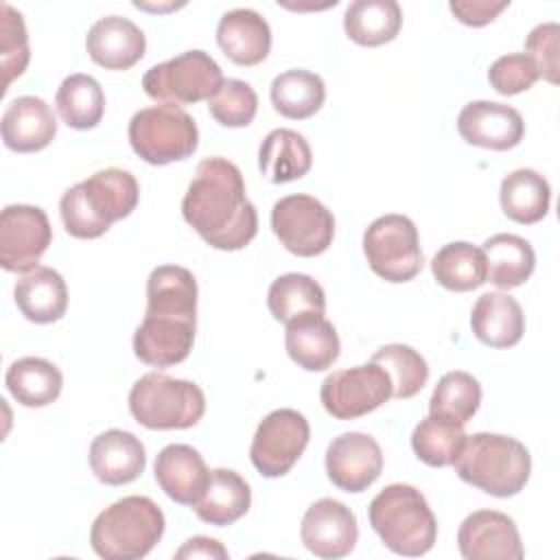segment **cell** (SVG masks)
Returning <instances> with one entry per match:
<instances>
[{
    "instance_id": "39",
    "label": "cell",
    "mask_w": 560,
    "mask_h": 560,
    "mask_svg": "<svg viewBox=\"0 0 560 560\" xmlns=\"http://www.w3.org/2000/svg\"><path fill=\"white\" fill-rule=\"evenodd\" d=\"M466 440L464 427L440 416H427L411 433V448L420 462L433 468H444L455 462Z\"/></svg>"
},
{
    "instance_id": "45",
    "label": "cell",
    "mask_w": 560,
    "mask_h": 560,
    "mask_svg": "<svg viewBox=\"0 0 560 560\" xmlns=\"http://www.w3.org/2000/svg\"><path fill=\"white\" fill-rule=\"evenodd\" d=\"M510 2H490V0H453L448 4L451 13L466 26H486L490 24Z\"/></svg>"
},
{
    "instance_id": "9",
    "label": "cell",
    "mask_w": 560,
    "mask_h": 560,
    "mask_svg": "<svg viewBox=\"0 0 560 560\" xmlns=\"http://www.w3.org/2000/svg\"><path fill=\"white\" fill-rule=\"evenodd\" d=\"M370 269L387 282H409L424 265L416 223L405 214H383L363 232Z\"/></svg>"
},
{
    "instance_id": "33",
    "label": "cell",
    "mask_w": 560,
    "mask_h": 560,
    "mask_svg": "<svg viewBox=\"0 0 560 560\" xmlns=\"http://www.w3.org/2000/svg\"><path fill=\"white\" fill-rule=\"evenodd\" d=\"M273 109L291 120H304L317 114L326 98L324 79L311 70H287L271 81Z\"/></svg>"
},
{
    "instance_id": "25",
    "label": "cell",
    "mask_w": 560,
    "mask_h": 560,
    "mask_svg": "<svg viewBox=\"0 0 560 560\" xmlns=\"http://www.w3.org/2000/svg\"><path fill=\"white\" fill-rule=\"evenodd\" d=\"M470 328L490 348H512L525 332V315L512 295L490 291L477 298L470 311Z\"/></svg>"
},
{
    "instance_id": "34",
    "label": "cell",
    "mask_w": 560,
    "mask_h": 560,
    "mask_svg": "<svg viewBox=\"0 0 560 560\" xmlns=\"http://www.w3.org/2000/svg\"><path fill=\"white\" fill-rule=\"evenodd\" d=\"M147 311L197 317V280L179 265H160L147 280Z\"/></svg>"
},
{
    "instance_id": "42",
    "label": "cell",
    "mask_w": 560,
    "mask_h": 560,
    "mask_svg": "<svg viewBox=\"0 0 560 560\" xmlns=\"http://www.w3.org/2000/svg\"><path fill=\"white\" fill-rule=\"evenodd\" d=\"M210 116L223 127H247L258 112L254 88L241 79H225L208 101Z\"/></svg>"
},
{
    "instance_id": "38",
    "label": "cell",
    "mask_w": 560,
    "mask_h": 560,
    "mask_svg": "<svg viewBox=\"0 0 560 560\" xmlns=\"http://www.w3.org/2000/svg\"><path fill=\"white\" fill-rule=\"evenodd\" d=\"M481 405V385L479 381L462 370L446 372L429 400V413L444 420L466 424Z\"/></svg>"
},
{
    "instance_id": "43",
    "label": "cell",
    "mask_w": 560,
    "mask_h": 560,
    "mask_svg": "<svg viewBox=\"0 0 560 560\" xmlns=\"http://www.w3.org/2000/svg\"><path fill=\"white\" fill-rule=\"evenodd\" d=\"M538 70L525 52H510L499 57L490 70L488 81L501 96H514L527 92L538 81Z\"/></svg>"
},
{
    "instance_id": "4",
    "label": "cell",
    "mask_w": 560,
    "mask_h": 560,
    "mask_svg": "<svg viewBox=\"0 0 560 560\" xmlns=\"http://www.w3.org/2000/svg\"><path fill=\"white\" fill-rule=\"evenodd\" d=\"M370 525L383 545L407 558L431 551L438 538V521L424 494L409 483L385 486L368 508Z\"/></svg>"
},
{
    "instance_id": "37",
    "label": "cell",
    "mask_w": 560,
    "mask_h": 560,
    "mask_svg": "<svg viewBox=\"0 0 560 560\" xmlns=\"http://www.w3.org/2000/svg\"><path fill=\"white\" fill-rule=\"evenodd\" d=\"M267 306L273 319L289 324L295 317L315 313L324 315L326 295L317 280L306 273L278 276L267 293Z\"/></svg>"
},
{
    "instance_id": "18",
    "label": "cell",
    "mask_w": 560,
    "mask_h": 560,
    "mask_svg": "<svg viewBox=\"0 0 560 560\" xmlns=\"http://www.w3.org/2000/svg\"><path fill=\"white\" fill-rule=\"evenodd\" d=\"M457 131L472 147L508 151L523 140L525 122L512 105L470 101L457 116Z\"/></svg>"
},
{
    "instance_id": "26",
    "label": "cell",
    "mask_w": 560,
    "mask_h": 560,
    "mask_svg": "<svg viewBox=\"0 0 560 560\" xmlns=\"http://www.w3.org/2000/svg\"><path fill=\"white\" fill-rule=\"evenodd\" d=\"M20 313L35 324H52L66 315L68 287L59 271L37 265L26 271L13 289Z\"/></svg>"
},
{
    "instance_id": "5",
    "label": "cell",
    "mask_w": 560,
    "mask_h": 560,
    "mask_svg": "<svg viewBox=\"0 0 560 560\" xmlns=\"http://www.w3.org/2000/svg\"><path fill=\"white\" fill-rule=\"evenodd\" d=\"M164 525L155 501L140 494L122 497L94 518L90 545L105 560H138L160 542Z\"/></svg>"
},
{
    "instance_id": "46",
    "label": "cell",
    "mask_w": 560,
    "mask_h": 560,
    "mask_svg": "<svg viewBox=\"0 0 560 560\" xmlns=\"http://www.w3.org/2000/svg\"><path fill=\"white\" fill-rule=\"evenodd\" d=\"M175 558H217V560H225L228 558V549L214 540V538H208V536H192L188 538L177 551H175Z\"/></svg>"
},
{
    "instance_id": "24",
    "label": "cell",
    "mask_w": 560,
    "mask_h": 560,
    "mask_svg": "<svg viewBox=\"0 0 560 560\" xmlns=\"http://www.w3.org/2000/svg\"><path fill=\"white\" fill-rule=\"evenodd\" d=\"M284 348L291 361L306 372H324L339 359V337L324 315H302L287 324Z\"/></svg>"
},
{
    "instance_id": "20",
    "label": "cell",
    "mask_w": 560,
    "mask_h": 560,
    "mask_svg": "<svg viewBox=\"0 0 560 560\" xmlns=\"http://www.w3.org/2000/svg\"><path fill=\"white\" fill-rule=\"evenodd\" d=\"M88 459L94 477L107 486L131 483L147 466L144 444L122 429H109L96 435L90 444Z\"/></svg>"
},
{
    "instance_id": "31",
    "label": "cell",
    "mask_w": 560,
    "mask_h": 560,
    "mask_svg": "<svg viewBox=\"0 0 560 560\" xmlns=\"http://www.w3.org/2000/svg\"><path fill=\"white\" fill-rule=\"evenodd\" d=\"M402 26L400 4L394 0H354L343 13V31L359 46H383Z\"/></svg>"
},
{
    "instance_id": "19",
    "label": "cell",
    "mask_w": 560,
    "mask_h": 560,
    "mask_svg": "<svg viewBox=\"0 0 560 560\" xmlns=\"http://www.w3.org/2000/svg\"><path fill=\"white\" fill-rule=\"evenodd\" d=\"M85 50L90 59L105 70H129L144 57L147 39L131 20L107 15L90 26Z\"/></svg>"
},
{
    "instance_id": "22",
    "label": "cell",
    "mask_w": 560,
    "mask_h": 560,
    "mask_svg": "<svg viewBox=\"0 0 560 560\" xmlns=\"http://www.w3.org/2000/svg\"><path fill=\"white\" fill-rule=\"evenodd\" d=\"M0 131L7 149L15 153H35L52 142L57 118L50 105L39 96H18L7 105Z\"/></svg>"
},
{
    "instance_id": "27",
    "label": "cell",
    "mask_w": 560,
    "mask_h": 560,
    "mask_svg": "<svg viewBox=\"0 0 560 560\" xmlns=\"http://www.w3.org/2000/svg\"><path fill=\"white\" fill-rule=\"evenodd\" d=\"M249 505V483L236 470L214 468L210 470V479L201 499L195 503V514L208 525L225 527L245 516Z\"/></svg>"
},
{
    "instance_id": "11",
    "label": "cell",
    "mask_w": 560,
    "mask_h": 560,
    "mask_svg": "<svg viewBox=\"0 0 560 560\" xmlns=\"http://www.w3.org/2000/svg\"><path fill=\"white\" fill-rule=\"evenodd\" d=\"M392 378L374 361L337 370L319 387L324 409L337 420H357L392 398Z\"/></svg>"
},
{
    "instance_id": "36",
    "label": "cell",
    "mask_w": 560,
    "mask_h": 560,
    "mask_svg": "<svg viewBox=\"0 0 560 560\" xmlns=\"http://www.w3.org/2000/svg\"><path fill=\"white\" fill-rule=\"evenodd\" d=\"M55 105L68 127L85 131L101 122L105 114V94L94 77L77 72L61 81L55 94Z\"/></svg>"
},
{
    "instance_id": "32",
    "label": "cell",
    "mask_w": 560,
    "mask_h": 560,
    "mask_svg": "<svg viewBox=\"0 0 560 560\" xmlns=\"http://www.w3.org/2000/svg\"><path fill=\"white\" fill-rule=\"evenodd\" d=\"M4 383L20 405L46 407L59 398L63 376L55 363L42 357H22L9 365Z\"/></svg>"
},
{
    "instance_id": "2",
    "label": "cell",
    "mask_w": 560,
    "mask_h": 560,
    "mask_svg": "<svg viewBox=\"0 0 560 560\" xmlns=\"http://www.w3.org/2000/svg\"><path fill=\"white\" fill-rule=\"evenodd\" d=\"M136 177L122 168H103L61 195L59 214L74 238H98L112 223L127 219L138 206Z\"/></svg>"
},
{
    "instance_id": "30",
    "label": "cell",
    "mask_w": 560,
    "mask_h": 560,
    "mask_svg": "<svg viewBox=\"0 0 560 560\" xmlns=\"http://www.w3.org/2000/svg\"><path fill=\"white\" fill-rule=\"evenodd\" d=\"M488 278L497 289H516L529 280L536 267V254L529 241L516 234H494L483 247Z\"/></svg>"
},
{
    "instance_id": "10",
    "label": "cell",
    "mask_w": 560,
    "mask_h": 560,
    "mask_svg": "<svg viewBox=\"0 0 560 560\" xmlns=\"http://www.w3.org/2000/svg\"><path fill=\"white\" fill-rule=\"evenodd\" d=\"M271 230L287 252L313 258L332 245L335 217L311 195H287L271 208Z\"/></svg>"
},
{
    "instance_id": "1",
    "label": "cell",
    "mask_w": 560,
    "mask_h": 560,
    "mask_svg": "<svg viewBox=\"0 0 560 560\" xmlns=\"http://www.w3.org/2000/svg\"><path fill=\"white\" fill-rule=\"evenodd\" d=\"M186 223L214 249L236 252L258 232V212L245 195L236 164L225 158H206L182 199Z\"/></svg>"
},
{
    "instance_id": "13",
    "label": "cell",
    "mask_w": 560,
    "mask_h": 560,
    "mask_svg": "<svg viewBox=\"0 0 560 560\" xmlns=\"http://www.w3.org/2000/svg\"><path fill=\"white\" fill-rule=\"evenodd\" d=\"M52 243V228L37 206L13 203L0 214V265L4 271H31Z\"/></svg>"
},
{
    "instance_id": "8",
    "label": "cell",
    "mask_w": 560,
    "mask_h": 560,
    "mask_svg": "<svg viewBox=\"0 0 560 560\" xmlns=\"http://www.w3.org/2000/svg\"><path fill=\"white\" fill-rule=\"evenodd\" d=\"M221 66L203 50H186L168 61L151 66L142 77L147 96L162 105H190L210 101L223 83Z\"/></svg>"
},
{
    "instance_id": "29",
    "label": "cell",
    "mask_w": 560,
    "mask_h": 560,
    "mask_svg": "<svg viewBox=\"0 0 560 560\" xmlns=\"http://www.w3.org/2000/svg\"><path fill=\"white\" fill-rule=\"evenodd\" d=\"M501 210L508 219L521 225H534L549 212V182L534 168H516L503 177L499 188Z\"/></svg>"
},
{
    "instance_id": "17",
    "label": "cell",
    "mask_w": 560,
    "mask_h": 560,
    "mask_svg": "<svg viewBox=\"0 0 560 560\" xmlns=\"http://www.w3.org/2000/svg\"><path fill=\"white\" fill-rule=\"evenodd\" d=\"M457 547L466 560H521L525 556L516 523L497 510L468 514L459 525Z\"/></svg>"
},
{
    "instance_id": "23",
    "label": "cell",
    "mask_w": 560,
    "mask_h": 560,
    "mask_svg": "<svg viewBox=\"0 0 560 560\" xmlns=\"http://www.w3.org/2000/svg\"><path fill=\"white\" fill-rule=\"evenodd\" d=\"M217 44L236 66H258L271 50V28L254 9H232L217 24Z\"/></svg>"
},
{
    "instance_id": "21",
    "label": "cell",
    "mask_w": 560,
    "mask_h": 560,
    "mask_svg": "<svg viewBox=\"0 0 560 560\" xmlns=\"http://www.w3.org/2000/svg\"><path fill=\"white\" fill-rule=\"evenodd\" d=\"M153 475L168 499L190 508L201 499L210 479L203 457L188 444L164 446L155 457Z\"/></svg>"
},
{
    "instance_id": "40",
    "label": "cell",
    "mask_w": 560,
    "mask_h": 560,
    "mask_svg": "<svg viewBox=\"0 0 560 560\" xmlns=\"http://www.w3.org/2000/svg\"><path fill=\"white\" fill-rule=\"evenodd\" d=\"M392 378V398H413L429 381V365L424 357L405 343H387L378 348L372 359Z\"/></svg>"
},
{
    "instance_id": "35",
    "label": "cell",
    "mask_w": 560,
    "mask_h": 560,
    "mask_svg": "<svg viewBox=\"0 0 560 560\" xmlns=\"http://www.w3.org/2000/svg\"><path fill=\"white\" fill-rule=\"evenodd\" d=\"M431 271L440 287L457 293L472 291L488 282L486 256L481 247H475L466 241H455L438 249L431 260Z\"/></svg>"
},
{
    "instance_id": "16",
    "label": "cell",
    "mask_w": 560,
    "mask_h": 560,
    "mask_svg": "<svg viewBox=\"0 0 560 560\" xmlns=\"http://www.w3.org/2000/svg\"><path fill=\"white\" fill-rule=\"evenodd\" d=\"M300 536L313 556L324 560L343 558L359 538L357 516L337 499H319L304 512Z\"/></svg>"
},
{
    "instance_id": "41",
    "label": "cell",
    "mask_w": 560,
    "mask_h": 560,
    "mask_svg": "<svg viewBox=\"0 0 560 560\" xmlns=\"http://www.w3.org/2000/svg\"><path fill=\"white\" fill-rule=\"evenodd\" d=\"M28 35L22 20V13L11 4H0V63H2V92L9 90L11 81L20 77L28 66Z\"/></svg>"
},
{
    "instance_id": "12",
    "label": "cell",
    "mask_w": 560,
    "mask_h": 560,
    "mask_svg": "<svg viewBox=\"0 0 560 560\" xmlns=\"http://www.w3.org/2000/svg\"><path fill=\"white\" fill-rule=\"evenodd\" d=\"M308 438L311 427L300 411L276 409L260 420L252 440L249 459L262 477H282L302 457Z\"/></svg>"
},
{
    "instance_id": "7",
    "label": "cell",
    "mask_w": 560,
    "mask_h": 560,
    "mask_svg": "<svg viewBox=\"0 0 560 560\" xmlns=\"http://www.w3.org/2000/svg\"><path fill=\"white\" fill-rule=\"evenodd\" d=\"M127 136L133 153L153 166L188 160L199 144L197 122L177 105H153L136 112Z\"/></svg>"
},
{
    "instance_id": "14",
    "label": "cell",
    "mask_w": 560,
    "mask_h": 560,
    "mask_svg": "<svg viewBox=\"0 0 560 560\" xmlns=\"http://www.w3.org/2000/svg\"><path fill=\"white\" fill-rule=\"evenodd\" d=\"M197 317L175 313H144L133 332L136 357L151 368H171L182 363L195 343Z\"/></svg>"
},
{
    "instance_id": "6",
    "label": "cell",
    "mask_w": 560,
    "mask_h": 560,
    "mask_svg": "<svg viewBox=\"0 0 560 560\" xmlns=\"http://www.w3.org/2000/svg\"><path fill=\"white\" fill-rule=\"evenodd\" d=\"M129 411L138 424L153 431L190 429L206 413V396L192 381L149 372L131 387Z\"/></svg>"
},
{
    "instance_id": "15",
    "label": "cell",
    "mask_w": 560,
    "mask_h": 560,
    "mask_svg": "<svg viewBox=\"0 0 560 560\" xmlns=\"http://www.w3.org/2000/svg\"><path fill=\"white\" fill-rule=\"evenodd\" d=\"M383 470V451L378 442L359 431L332 438L326 448V475L343 492L368 490Z\"/></svg>"
},
{
    "instance_id": "3",
    "label": "cell",
    "mask_w": 560,
    "mask_h": 560,
    "mask_svg": "<svg viewBox=\"0 0 560 560\" xmlns=\"http://www.w3.org/2000/svg\"><path fill=\"white\" fill-rule=\"evenodd\" d=\"M453 466L462 481L486 494L508 499L525 488L532 457L525 444L510 435L472 433L466 435Z\"/></svg>"
},
{
    "instance_id": "28",
    "label": "cell",
    "mask_w": 560,
    "mask_h": 560,
    "mask_svg": "<svg viewBox=\"0 0 560 560\" xmlns=\"http://www.w3.org/2000/svg\"><path fill=\"white\" fill-rule=\"evenodd\" d=\"M313 153L306 138L293 129H273L258 149V168L271 184H287L311 171Z\"/></svg>"
},
{
    "instance_id": "44",
    "label": "cell",
    "mask_w": 560,
    "mask_h": 560,
    "mask_svg": "<svg viewBox=\"0 0 560 560\" xmlns=\"http://www.w3.org/2000/svg\"><path fill=\"white\" fill-rule=\"evenodd\" d=\"M558 37L560 26L556 22H545L532 28L525 39V55L534 61L538 77L549 83H558Z\"/></svg>"
}]
</instances>
